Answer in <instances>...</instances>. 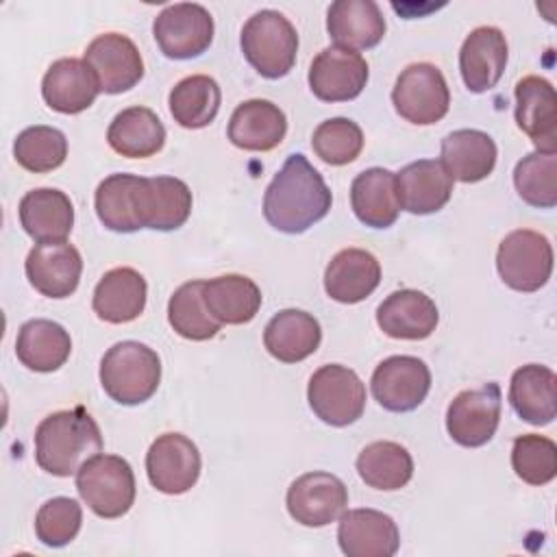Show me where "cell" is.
<instances>
[{
  "label": "cell",
  "mask_w": 557,
  "mask_h": 557,
  "mask_svg": "<svg viewBox=\"0 0 557 557\" xmlns=\"http://www.w3.org/2000/svg\"><path fill=\"white\" fill-rule=\"evenodd\" d=\"M333 196L305 154H289L263 194V215L281 233L298 235L320 222Z\"/></svg>",
  "instance_id": "1"
},
{
  "label": "cell",
  "mask_w": 557,
  "mask_h": 557,
  "mask_svg": "<svg viewBox=\"0 0 557 557\" xmlns=\"http://www.w3.org/2000/svg\"><path fill=\"white\" fill-rule=\"evenodd\" d=\"M102 450V435L85 407L54 411L35 431V459L54 476H72Z\"/></svg>",
  "instance_id": "2"
},
{
  "label": "cell",
  "mask_w": 557,
  "mask_h": 557,
  "mask_svg": "<svg viewBox=\"0 0 557 557\" xmlns=\"http://www.w3.org/2000/svg\"><path fill=\"white\" fill-rule=\"evenodd\" d=\"M161 359L141 342H117L100 361V385L120 405L146 403L159 387Z\"/></svg>",
  "instance_id": "3"
},
{
  "label": "cell",
  "mask_w": 557,
  "mask_h": 557,
  "mask_svg": "<svg viewBox=\"0 0 557 557\" xmlns=\"http://www.w3.org/2000/svg\"><path fill=\"white\" fill-rule=\"evenodd\" d=\"M242 52L263 78L285 76L298 52V33L294 24L274 9L257 11L242 28Z\"/></svg>",
  "instance_id": "4"
},
{
  "label": "cell",
  "mask_w": 557,
  "mask_h": 557,
  "mask_svg": "<svg viewBox=\"0 0 557 557\" xmlns=\"http://www.w3.org/2000/svg\"><path fill=\"white\" fill-rule=\"evenodd\" d=\"M83 503L100 518H120L135 503V474L117 455H94L76 472Z\"/></svg>",
  "instance_id": "5"
},
{
  "label": "cell",
  "mask_w": 557,
  "mask_h": 557,
  "mask_svg": "<svg viewBox=\"0 0 557 557\" xmlns=\"http://www.w3.org/2000/svg\"><path fill=\"white\" fill-rule=\"evenodd\" d=\"M496 270L516 292H537L553 272V246L546 235L518 228L505 235L496 250Z\"/></svg>",
  "instance_id": "6"
},
{
  "label": "cell",
  "mask_w": 557,
  "mask_h": 557,
  "mask_svg": "<svg viewBox=\"0 0 557 557\" xmlns=\"http://www.w3.org/2000/svg\"><path fill=\"white\" fill-rule=\"evenodd\" d=\"M311 411L331 426H348L357 422L366 409V385L355 370L326 363L318 368L307 387Z\"/></svg>",
  "instance_id": "7"
},
{
  "label": "cell",
  "mask_w": 557,
  "mask_h": 557,
  "mask_svg": "<svg viewBox=\"0 0 557 557\" xmlns=\"http://www.w3.org/2000/svg\"><path fill=\"white\" fill-rule=\"evenodd\" d=\"M392 102L400 117L429 126L440 122L450 107V91L442 70L433 63L407 65L392 89Z\"/></svg>",
  "instance_id": "8"
},
{
  "label": "cell",
  "mask_w": 557,
  "mask_h": 557,
  "mask_svg": "<svg viewBox=\"0 0 557 557\" xmlns=\"http://www.w3.org/2000/svg\"><path fill=\"white\" fill-rule=\"evenodd\" d=\"M191 213V191L174 176H135L133 215L137 228L174 231Z\"/></svg>",
  "instance_id": "9"
},
{
  "label": "cell",
  "mask_w": 557,
  "mask_h": 557,
  "mask_svg": "<svg viewBox=\"0 0 557 557\" xmlns=\"http://www.w3.org/2000/svg\"><path fill=\"white\" fill-rule=\"evenodd\" d=\"M213 17L196 2H176L165 7L152 24L157 46L168 59H194L213 41Z\"/></svg>",
  "instance_id": "10"
},
{
  "label": "cell",
  "mask_w": 557,
  "mask_h": 557,
  "mask_svg": "<svg viewBox=\"0 0 557 557\" xmlns=\"http://www.w3.org/2000/svg\"><path fill=\"white\" fill-rule=\"evenodd\" d=\"M374 400L396 413L413 411L431 389V372L426 363L411 355H394L383 359L370 379Z\"/></svg>",
  "instance_id": "11"
},
{
  "label": "cell",
  "mask_w": 557,
  "mask_h": 557,
  "mask_svg": "<svg viewBox=\"0 0 557 557\" xmlns=\"http://www.w3.org/2000/svg\"><path fill=\"white\" fill-rule=\"evenodd\" d=\"M500 422V387L485 383L476 389L459 392L446 411L448 435L468 448L487 444Z\"/></svg>",
  "instance_id": "12"
},
{
  "label": "cell",
  "mask_w": 557,
  "mask_h": 557,
  "mask_svg": "<svg viewBox=\"0 0 557 557\" xmlns=\"http://www.w3.org/2000/svg\"><path fill=\"white\" fill-rule=\"evenodd\" d=\"M146 472L154 490L170 496L185 494L200 476L198 446L183 433H163L146 453Z\"/></svg>",
  "instance_id": "13"
},
{
  "label": "cell",
  "mask_w": 557,
  "mask_h": 557,
  "mask_svg": "<svg viewBox=\"0 0 557 557\" xmlns=\"http://www.w3.org/2000/svg\"><path fill=\"white\" fill-rule=\"evenodd\" d=\"M285 503L298 524L326 527L346 511L348 490L331 472H307L289 485Z\"/></svg>",
  "instance_id": "14"
},
{
  "label": "cell",
  "mask_w": 557,
  "mask_h": 557,
  "mask_svg": "<svg viewBox=\"0 0 557 557\" xmlns=\"http://www.w3.org/2000/svg\"><path fill=\"white\" fill-rule=\"evenodd\" d=\"M85 63L104 94L128 91L144 76V59L137 46L120 33L98 35L85 50Z\"/></svg>",
  "instance_id": "15"
},
{
  "label": "cell",
  "mask_w": 557,
  "mask_h": 557,
  "mask_svg": "<svg viewBox=\"0 0 557 557\" xmlns=\"http://www.w3.org/2000/svg\"><path fill=\"white\" fill-rule=\"evenodd\" d=\"M368 83L366 59L348 48L331 46L318 52L309 67V87L324 102H346L357 98Z\"/></svg>",
  "instance_id": "16"
},
{
  "label": "cell",
  "mask_w": 557,
  "mask_h": 557,
  "mask_svg": "<svg viewBox=\"0 0 557 557\" xmlns=\"http://www.w3.org/2000/svg\"><path fill=\"white\" fill-rule=\"evenodd\" d=\"M337 542L348 557H392L400 533L392 516L376 509H348L339 516Z\"/></svg>",
  "instance_id": "17"
},
{
  "label": "cell",
  "mask_w": 557,
  "mask_h": 557,
  "mask_svg": "<svg viewBox=\"0 0 557 557\" xmlns=\"http://www.w3.org/2000/svg\"><path fill=\"white\" fill-rule=\"evenodd\" d=\"M516 124L540 152L557 148V96L542 76H524L516 83Z\"/></svg>",
  "instance_id": "18"
},
{
  "label": "cell",
  "mask_w": 557,
  "mask_h": 557,
  "mask_svg": "<svg viewBox=\"0 0 557 557\" xmlns=\"http://www.w3.org/2000/svg\"><path fill=\"white\" fill-rule=\"evenodd\" d=\"M28 283L48 298H67L76 292L83 259L81 252L67 242L37 244L24 263Z\"/></svg>",
  "instance_id": "19"
},
{
  "label": "cell",
  "mask_w": 557,
  "mask_h": 557,
  "mask_svg": "<svg viewBox=\"0 0 557 557\" xmlns=\"http://www.w3.org/2000/svg\"><path fill=\"white\" fill-rule=\"evenodd\" d=\"M507 39L496 26L474 28L461 44L459 70L466 87L474 94L492 89L507 65Z\"/></svg>",
  "instance_id": "20"
},
{
  "label": "cell",
  "mask_w": 557,
  "mask_h": 557,
  "mask_svg": "<svg viewBox=\"0 0 557 557\" xmlns=\"http://www.w3.org/2000/svg\"><path fill=\"white\" fill-rule=\"evenodd\" d=\"M453 196V178L435 159H420L396 174V198L400 209L413 215L440 211Z\"/></svg>",
  "instance_id": "21"
},
{
  "label": "cell",
  "mask_w": 557,
  "mask_h": 557,
  "mask_svg": "<svg viewBox=\"0 0 557 557\" xmlns=\"http://www.w3.org/2000/svg\"><path fill=\"white\" fill-rule=\"evenodd\" d=\"M440 322L435 302L418 289L392 292L376 309L379 329L394 339H424Z\"/></svg>",
  "instance_id": "22"
},
{
  "label": "cell",
  "mask_w": 557,
  "mask_h": 557,
  "mask_svg": "<svg viewBox=\"0 0 557 557\" xmlns=\"http://www.w3.org/2000/svg\"><path fill=\"white\" fill-rule=\"evenodd\" d=\"M100 87L91 67L81 59L54 61L41 81V96L46 104L59 113L74 115L89 109Z\"/></svg>",
  "instance_id": "23"
},
{
  "label": "cell",
  "mask_w": 557,
  "mask_h": 557,
  "mask_svg": "<svg viewBox=\"0 0 557 557\" xmlns=\"http://www.w3.org/2000/svg\"><path fill=\"white\" fill-rule=\"evenodd\" d=\"M381 283V263L363 248L339 250L324 270V289L329 298L355 305L366 300Z\"/></svg>",
  "instance_id": "24"
},
{
  "label": "cell",
  "mask_w": 557,
  "mask_h": 557,
  "mask_svg": "<svg viewBox=\"0 0 557 557\" xmlns=\"http://www.w3.org/2000/svg\"><path fill=\"white\" fill-rule=\"evenodd\" d=\"M285 113L274 102L261 98L237 104L228 120V139L242 150L268 152L285 139Z\"/></svg>",
  "instance_id": "25"
},
{
  "label": "cell",
  "mask_w": 557,
  "mask_h": 557,
  "mask_svg": "<svg viewBox=\"0 0 557 557\" xmlns=\"http://www.w3.org/2000/svg\"><path fill=\"white\" fill-rule=\"evenodd\" d=\"M20 222L39 244L65 242L74 226V205L61 189L39 187L20 200Z\"/></svg>",
  "instance_id": "26"
},
{
  "label": "cell",
  "mask_w": 557,
  "mask_h": 557,
  "mask_svg": "<svg viewBox=\"0 0 557 557\" xmlns=\"http://www.w3.org/2000/svg\"><path fill=\"white\" fill-rule=\"evenodd\" d=\"M146 278L133 268H113L98 281L91 298L96 315L109 324H126L146 307Z\"/></svg>",
  "instance_id": "27"
},
{
  "label": "cell",
  "mask_w": 557,
  "mask_h": 557,
  "mask_svg": "<svg viewBox=\"0 0 557 557\" xmlns=\"http://www.w3.org/2000/svg\"><path fill=\"white\" fill-rule=\"evenodd\" d=\"M326 30L339 48L368 50L385 35V17L372 0H337L329 7Z\"/></svg>",
  "instance_id": "28"
},
{
  "label": "cell",
  "mask_w": 557,
  "mask_h": 557,
  "mask_svg": "<svg viewBox=\"0 0 557 557\" xmlns=\"http://www.w3.org/2000/svg\"><path fill=\"white\" fill-rule=\"evenodd\" d=\"M496 157L494 139L476 128H459L442 139L440 163L453 181L479 183L487 178L496 165Z\"/></svg>",
  "instance_id": "29"
},
{
  "label": "cell",
  "mask_w": 557,
  "mask_h": 557,
  "mask_svg": "<svg viewBox=\"0 0 557 557\" xmlns=\"http://www.w3.org/2000/svg\"><path fill=\"white\" fill-rule=\"evenodd\" d=\"M320 339H322L320 322L302 309L278 311L265 324V331H263L265 350L283 363H298L307 359L318 350Z\"/></svg>",
  "instance_id": "30"
},
{
  "label": "cell",
  "mask_w": 557,
  "mask_h": 557,
  "mask_svg": "<svg viewBox=\"0 0 557 557\" xmlns=\"http://www.w3.org/2000/svg\"><path fill=\"white\" fill-rule=\"evenodd\" d=\"M555 383L557 376L542 363H527L511 374L509 403L529 424L544 426L555 420Z\"/></svg>",
  "instance_id": "31"
},
{
  "label": "cell",
  "mask_w": 557,
  "mask_h": 557,
  "mask_svg": "<svg viewBox=\"0 0 557 557\" xmlns=\"http://www.w3.org/2000/svg\"><path fill=\"white\" fill-rule=\"evenodd\" d=\"M350 205L359 222L366 226H392L400 211L396 198V174L385 168L363 170L350 185Z\"/></svg>",
  "instance_id": "32"
},
{
  "label": "cell",
  "mask_w": 557,
  "mask_h": 557,
  "mask_svg": "<svg viewBox=\"0 0 557 557\" xmlns=\"http://www.w3.org/2000/svg\"><path fill=\"white\" fill-rule=\"evenodd\" d=\"M72 352L70 333L52 320L35 318L20 326L15 339V355L28 370L54 372Z\"/></svg>",
  "instance_id": "33"
},
{
  "label": "cell",
  "mask_w": 557,
  "mask_h": 557,
  "mask_svg": "<svg viewBox=\"0 0 557 557\" xmlns=\"http://www.w3.org/2000/svg\"><path fill=\"white\" fill-rule=\"evenodd\" d=\"M107 141L122 157L146 159L163 148L165 126L152 109L128 107L109 124Z\"/></svg>",
  "instance_id": "34"
},
{
  "label": "cell",
  "mask_w": 557,
  "mask_h": 557,
  "mask_svg": "<svg viewBox=\"0 0 557 557\" xmlns=\"http://www.w3.org/2000/svg\"><path fill=\"white\" fill-rule=\"evenodd\" d=\"M205 307L220 324H246L261 307V289L244 274H222L205 281Z\"/></svg>",
  "instance_id": "35"
},
{
  "label": "cell",
  "mask_w": 557,
  "mask_h": 557,
  "mask_svg": "<svg viewBox=\"0 0 557 557\" xmlns=\"http://www.w3.org/2000/svg\"><path fill=\"white\" fill-rule=\"evenodd\" d=\"M357 472L368 487L394 492L411 481L413 459L409 450L396 442H372L359 453Z\"/></svg>",
  "instance_id": "36"
},
{
  "label": "cell",
  "mask_w": 557,
  "mask_h": 557,
  "mask_svg": "<svg viewBox=\"0 0 557 557\" xmlns=\"http://www.w3.org/2000/svg\"><path fill=\"white\" fill-rule=\"evenodd\" d=\"M222 100L220 85L207 74H191L170 91V113L183 128H202L218 115Z\"/></svg>",
  "instance_id": "37"
},
{
  "label": "cell",
  "mask_w": 557,
  "mask_h": 557,
  "mask_svg": "<svg viewBox=\"0 0 557 557\" xmlns=\"http://www.w3.org/2000/svg\"><path fill=\"white\" fill-rule=\"evenodd\" d=\"M205 281L183 283L168 302V320L170 326L185 339L205 342L218 335L220 322L209 313L202 298Z\"/></svg>",
  "instance_id": "38"
},
{
  "label": "cell",
  "mask_w": 557,
  "mask_h": 557,
  "mask_svg": "<svg viewBox=\"0 0 557 557\" xmlns=\"http://www.w3.org/2000/svg\"><path fill=\"white\" fill-rule=\"evenodd\" d=\"M513 185L527 205L553 209L557 205V154L535 150L522 157L513 170Z\"/></svg>",
  "instance_id": "39"
},
{
  "label": "cell",
  "mask_w": 557,
  "mask_h": 557,
  "mask_svg": "<svg viewBox=\"0 0 557 557\" xmlns=\"http://www.w3.org/2000/svg\"><path fill=\"white\" fill-rule=\"evenodd\" d=\"M13 154L15 161L28 172H52L63 165L67 157V139L59 128L28 126L15 137Z\"/></svg>",
  "instance_id": "40"
},
{
  "label": "cell",
  "mask_w": 557,
  "mask_h": 557,
  "mask_svg": "<svg viewBox=\"0 0 557 557\" xmlns=\"http://www.w3.org/2000/svg\"><path fill=\"white\" fill-rule=\"evenodd\" d=\"M133 183L135 174H111L96 189L98 220L115 233L139 231L133 215Z\"/></svg>",
  "instance_id": "41"
},
{
  "label": "cell",
  "mask_w": 557,
  "mask_h": 557,
  "mask_svg": "<svg viewBox=\"0 0 557 557\" xmlns=\"http://www.w3.org/2000/svg\"><path fill=\"white\" fill-rule=\"evenodd\" d=\"M511 468L529 485H546L557 474V446L553 440L527 433L513 440Z\"/></svg>",
  "instance_id": "42"
},
{
  "label": "cell",
  "mask_w": 557,
  "mask_h": 557,
  "mask_svg": "<svg viewBox=\"0 0 557 557\" xmlns=\"http://www.w3.org/2000/svg\"><path fill=\"white\" fill-rule=\"evenodd\" d=\"M313 152L329 165L352 163L363 148V133L348 117H331L318 124L311 137Z\"/></svg>",
  "instance_id": "43"
},
{
  "label": "cell",
  "mask_w": 557,
  "mask_h": 557,
  "mask_svg": "<svg viewBox=\"0 0 557 557\" xmlns=\"http://www.w3.org/2000/svg\"><path fill=\"white\" fill-rule=\"evenodd\" d=\"M83 522V509L78 500L67 498V496H57L46 500L37 516H35V533L37 540L50 548H61L70 544Z\"/></svg>",
  "instance_id": "44"
}]
</instances>
